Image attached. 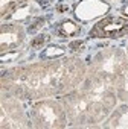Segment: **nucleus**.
Returning <instances> with one entry per match:
<instances>
[{"instance_id": "obj_19", "label": "nucleus", "mask_w": 128, "mask_h": 129, "mask_svg": "<svg viewBox=\"0 0 128 129\" xmlns=\"http://www.w3.org/2000/svg\"><path fill=\"white\" fill-rule=\"evenodd\" d=\"M38 2V5L41 6V8H44V9H50V8H53V5H55V0H37Z\"/></svg>"}, {"instance_id": "obj_16", "label": "nucleus", "mask_w": 128, "mask_h": 129, "mask_svg": "<svg viewBox=\"0 0 128 129\" xmlns=\"http://www.w3.org/2000/svg\"><path fill=\"white\" fill-rule=\"evenodd\" d=\"M44 23H46V20H44L43 17H32V20H31V23H29V26H28V32H29V34L38 32V30L44 26Z\"/></svg>"}, {"instance_id": "obj_5", "label": "nucleus", "mask_w": 128, "mask_h": 129, "mask_svg": "<svg viewBox=\"0 0 128 129\" xmlns=\"http://www.w3.org/2000/svg\"><path fill=\"white\" fill-rule=\"evenodd\" d=\"M0 126L3 129L31 127L29 114H26L22 100L5 91H2V99H0Z\"/></svg>"}, {"instance_id": "obj_20", "label": "nucleus", "mask_w": 128, "mask_h": 129, "mask_svg": "<svg viewBox=\"0 0 128 129\" xmlns=\"http://www.w3.org/2000/svg\"><path fill=\"white\" fill-rule=\"evenodd\" d=\"M56 11L58 12H66V11H69V6H66V5H56Z\"/></svg>"}, {"instance_id": "obj_4", "label": "nucleus", "mask_w": 128, "mask_h": 129, "mask_svg": "<svg viewBox=\"0 0 128 129\" xmlns=\"http://www.w3.org/2000/svg\"><path fill=\"white\" fill-rule=\"evenodd\" d=\"M29 121L31 127L38 129H62L67 127V114L61 100L40 99L34 100L29 106Z\"/></svg>"}, {"instance_id": "obj_14", "label": "nucleus", "mask_w": 128, "mask_h": 129, "mask_svg": "<svg viewBox=\"0 0 128 129\" xmlns=\"http://www.w3.org/2000/svg\"><path fill=\"white\" fill-rule=\"evenodd\" d=\"M64 55V49L59 46H49L43 53H41V59H56L59 56Z\"/></svg>"}, {"instance_id": "obj_1", "label": "nucleus", "mask_w": 128, "mask_h": 129, "mask_svg": "<svg viewBox=\"0 0 128 129\" xmlns=\"http://www.w3.org/2000/svg\"><path fill=\"white\" fill-rule=\"evenodd\" d=\"M87 75L86 62L78 56L44 59L8 69L2 73V91L22 102L62 96L76 88Z\"/></svg>"}, {"instance_id": "obj_7", "label": "nucleus", "mask_w": 128, "mask_h": 129, "mask_svg": "<svg viewBox=\"0 0 128 129\" xmlns=\"http://www.w3.org/2000/svg\"><path fill=\"white\" fill-rule=\"evenodd\" d=\"M26 30L18 23H6L0 26V50L2 53L18 49L25 44Z\"/></svg>"}, {"instance_id": "obj_9", "label": "nucleus", "mask_w": 128, "mask_h": 129, "mask_svg": "<svg viewBox=\"0 0 128 129\" xmlns=\"http://www.w3.org/2000/svg\"><path fill=\"white\" fill-rule=\"evenodd\" d=\"M104 127H123L128 129V103H123L120 106H114V109L110 112V115L102 123Z\"/></svg>"}, {"instance_id": "obj_15", "label": "nucleus", "mask_w": 128, "mask_h": 129, "mask_svg": "<svg viewBox=\"0 0 128 129\" xmlns=\"http://www.w3.org/2000/svg\"><path fill=\"white\" fill-rule=\"evenodd\" d=\"M49 40H50V37H49L47 34H40V35H37L35 38H32V41H31V49H43V47L49 43Z\"/></svg>"}, {"instance_id": "obj_13", "label": "nucleus", "mask_w": 128, "mask_h": 129, "mask_svg": "<svg viewBox=\"0 0 128 129\" xmlns=\"http://www.w3.org/2000/svg\"><path fill=\"white\" fill-rule=\"evenodd\" d=\"M34 14H37V9L32 6V5H26L25 3V8L23 9H17L15 14H12L9 18L15 20V21H20L23 18H28V17H34Z\"/></svg>"}, {"instance_id": "obj_10", "label": "nucleus", "mask_w": 128, "mask_h": 129, "mask_svg": "<svg viewBox=\"0 0 128 129\" xmlns=\"http://www.w3.org/2000/svg\"><path fill=\"white\" fill-rule=\"evenodd\" d=\"M55 34L61 38H73L81 34V26H78L73 20H62L55 24Z\"/></svg>"}, {"instance_id": "obj_3", "label": "nucleus", "mask_w": 128, "mask_h": 129, "mask_svg": "<svg viewBox=\"0 0 128 129\" xmlns=\"http://www.w3.org/2000/svg\"><path fill=\"white\" fill-rule=\"evenodd\" d=\"M128 67V56L120 47H107L99 50L87 66V75L116 87L122 72Z\"/></svg>"}, {"instance_id": "obj_17", "label": "nucleus", "mask_w": 128, "mask_h": 129, "mask_svg": "<svg viewBox=\"0 0 128 129\" xmlns=\"http://www.w3.org/2000/svg\"><path fill=\"white\" fill-rule=\"evenodd\" d=\"M84 47H86V43L82 40H73L69 43V50L72 53H81L84 50Z\"/></svg>"}, {"instance_id": "obj_21", "label": "nucleus", "mask_w": 128, "mask_h": 129, "mask_svg": "<svg viewBox=\"0 0 128 129\" xmlns=\"http://www.w3.org/2000/svg\"><path fill=\"white\" fill-rule=\"evenodd\" d=\"M122 14H125V15H128V5L122 8Z\"/></svg>"}, {"instance_id": "obj_12", "label": "nucleus", "mask_w": 128, "mask_h": 129, "mask_svg": "<svg viewBox=\"0 0 128 129\" xmlns=\"http://www.w3.org/2000/svg\"><path fill=\"white\" fill-rule=\"evenodd\" d=\"M116 96L117 100L122 102H128V67L122 72V75L119 76L117 82H116Z\"/></svg>"}, {"instance_id": "obj_22", "label": "nucleus", "mask_w": 128, "mask_h": 129, "mask_svg": "<svg viewBox=\"0 0 128 129\" xmlns=\"http://www.w3.org/2000/svg\"><path fill=\"white\" fill-rule=\"evenodd\" d=\"M126 56H128V44H126Z\"/></svg>"}, {"instance_id": "obj_8", "label": "nucleus", "mask_w": 128, "mask_h": 129, "mask_svg": "<svg viewBox=\"0 0 128 129\" xmlns=\"http://www.w3.org/2000/svg\"><path fill=\"white\" fill-rule=\"evenodd\" d=\"M110 5L102 0H81L73 6V15L81 21H90L92 18L107 14Z\"/></svg>"}, {"instance_id": "obj_6", "label": "nucleus", "mask_w": 128, "mask_h": 129, "mask_svg": "<svg viewBox=\"0 0 128 129\" xmlns=\"http://www.w3.org/2000/svg\"><path fill=\"white\" fill-rule=\"evenodd\" d=\"M128 35V18L125 17H104L89 32L90 38L96 40H116Z\"/></svg>"}, {"instance_id": "obj_18", "label": "nucleus", "mask_w": 128, "mask_h": 129, "mask_svg": "<svg viewBox=\"0 0 128 129\" xmlns=\"http://www.w3.org/2000/svg\"><path fill=\"white\" fill-rule=\"evenodd\" d=\"M18 56H20V52H18V50H9V52H5V53H2V62H3V64H5L6 61H8V62H14Z\"/></svg>"}, {"instance_id": "obj_11", "label": "nucleus", "mask_w": 128, "mask_h": 129, "mask_svg": "<svg viewBox=\"0 0 128 129\" xmlns=\"http://www.w3.org/2000/svg\"><path fill=\"white\" fill-rule=\"evenodd\" d=\"M25 3H28V0H0V15L2 18H9Z\"/></svg>"}, {"instance_id": "obj_2", "label": "nucleus", "mask_w": 128, "mask_h": 129, "mask_svg": "<svg viewBox=\"0 0 128 129\" xmlns=\"http://www.w3.org/2000/svg\"><path fill=\"white\" fill-rule=\"evenodd\" d=\"M61 103L66 109L69 126H99L117 103L116 88L98 78L86 75L76 88L61 96Z\"/></svg>"}]
</instances>
